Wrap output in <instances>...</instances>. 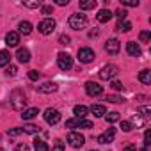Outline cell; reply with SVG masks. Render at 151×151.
<instances>
[{
    "mask_svg": "<svg viewBox=\"0 0 151 151\" xmlns=\"http://www.w3.org/2000/svg\"><path fill=\"white\" fill-rule=\"evenodd\" d=\"M22 130H23V133H29V135L39 133V126H37V124H25Z\"/></svg>",
    "mask_w": 151,
    "mask_h": 151,
    "instance_id": "26",
    "label": "cell"
},
{
    "mask_svg": "<svg viewBox=\"0 0 151 151\" xmlns=\"http://www.w3.org/2000/svg\"><path fill=\"white\" fill-rule=\"evenodd\" d=\"M59 87H57V84H53V82H45L43 86H37V93H41V94H52V93H55Z\"/></svg>",
    "mask_w": 151,
    "mask_h": 151,
    "instance_id": "13",
    "label": "cell"
},
{
    "mask_svg": "<svg viewBox=\"0 0 151 151\" xmlns=\"http://www.w3.org/2000/svg\"><path fill=\"white\" fill-rule=\"evenodd\" d=\"M23 6L30 9H37V7H43V2L41 0H32V2H23Z\"/></svg>",
    "mask_w": 151,
    "mask_h": 151,
    "instance_id": "29",
    "label": "cell"
},
{
    "mask_svg": "<svg viewBox=\"0 0 151 151\" xmlns=\"http://www.w3.org/2000/svg\"><path fill=\"white\" fill-rule=\"evenodd\" d=\"M139 80H140L144 86H149V84H151V71H149V69H142V71L139 73Z\"/></svg>",
    "mask_w": 151,
    "mask_h": 151,
    "instance_id": "20",
    "label": "cell"
},
{
    "mask_svg": "<svg viewBox=\"0 0 151 151\" xmlns=\"http://www.w3.org/2000/svg\"><path fill=\"white\" fill-rule=\"evenodd\" d=\"M117 30L119 32H130L132 30V23L130 22H119L117 23Z\"/></svg>",
    "mask_w": 151,
    "mask_h": 151,
    "instance_id": "28",
    "label": "cell"
},
{
    "mask_svg": "<svg viewBox=\"0 0 151 151\" xmlns=\"http://www.w3.org/2000/svg\"><path fill=\"white\" fill-rule=\"evenodd\" d=\"M91 151H96V149H91Z\"/></svg>",
    "mask_w": 151,
    "mask_h": 151,
    "instance_id": "48",
    "label": "cell"
},
{
    "mask_svg": "<svg viewBox=\"0 0 151 151\" xmlns=\"http://www.w3.org/2000/svg\"><path fill=\"white\" fill-rule=\"evenodd\" d=\"M126 14H128V13H126L124 9H117V11H116V16L119 18V22H123V20L126 18Z\"/></svg>",
    "mask_w": 151,
    "mask_h": 151,
    "instance_id": "34",
    "label": "cell"
},
{
    "mask_svg": "<svg viewBox=\"0 0 151 151\" xmlns=\"http://www.w3.org/2000/svg\"><path fill=\"white\" fill-rule=\"evenodd\" d=\"M121 130L123 132H132V123L130 121H123L121 123Z\"/></svg>",
    "mask_w": 151,
    "mask_h": 151,
    "instance_id": "36",
    "label": "cell"
},
{
    "mask_svg": "<svg viewBox=\"0 0 151 151\" xmlns=\"http://www.w3.org/2000/svg\"><path fill=\"white\" fill-rule=\"evenodd\" d=\"M121 6H126V7H137V6H139V0H121Z\"/></svg>",
    "mask_w": 151,
    "mask_h": 151,
    "instance_id": "31",
    "label": "cell"
},
{
    "mask_svg": "<svg viewBox=\"0 0 151 151\" xmlns=\"http://www.w3.org/2000/svg\"><path fill=\"white\" fill-rule=\"evenodd\" d=\"M34 149H36V151H50L48 144H46L45 140H41V139H36V140H34Z\"/></svg>",
    "mask_w": 151,
    "mask_h": 151,
    "instance_id": "23",
    "label": "cell"
},
{
    "mask_svg": "<svg viewBox=\"0 0 151 151\" xmlns=\"http://www.w3.org/2000/svg\"><path fill=\"white\" fill-rule=\"evenodd\" d=\"M139 151H151V149H149V146H144V147H142V149H139Z\"/></svg>",
    "mask_w": 151,
    "mask_h": 151,
    "instance_id": "46",
    "label": "cell"
},
{
    "mask_svg": "<svg viewBox=\"0 0 151 151\" xmlns=\"http://www.w3.org/2000/svg\"><path fill=\"white\" fill-rule=\"evenodd\" d=\"M16 57H18V60H20V62L27 64V62L30 60V52H29L27 48H20V50H18V53H16Z\"/></svg>",
    "mask_w": 151,
    "mask_h": 151,
    "instance_id": "19",
    "label": "cell"
},
{
    "mask_svg": "<svg viewBox=\"0 0 151 151\" xmlns=\"http://www.w3.org/2000/svg\"><path fill=\"white\" fill-rule=\"evenodd\" d=\"M94 57H96V55H94V50H93V48H87V46H86V48H80V50H78V60L84 62V64L93 62Z\"/></svg>",
    "mask_w": 151,
    "mask_h": 151,
    "instance_id": "8",
    "label": "cell"
},
{
    "mask_svg": "<svg viewBox=\"0 0 151 151\" xmlns=\"http://www.w3.org/2000/svg\"><path fill=\"white\" fill-rule=\"evenodd\" d=\"M107 101H110V103H121V101H124L121 96H117V94H109L107 98H105Z\"/></svg>",
    "mask_w": 151,
    "mask_h": 151,
    "instance_id": "30",
    "label": "cell"
},
{
    "mask_svg": "<svg viewBox=\"0 0 151 151\" xmlns=\"http://www.w3.org/2000/svg\"><path fill=\"white\" fill-rule=\"evenodd\" d=\"M55 4H57V6H68L69 0H55Z\"/></svg>",
    "mask_w": 151,
    "mask_h": 151,
    "instance_id": "45",
    "label": "cell"
},
{
    "mask_svg": "<svg viewBox=\"0 0 151 151\" xmlns=\"http://www.w3.org/2000/svg\"><path fill=\"white\" fill-rule=\"evenodd\" d=\"M68 23H69V27H71L73 30H82V29L87 27V16H86V14H80V13L71 14L69 20H68Z\"/></svg>",
    "mask_w": 151,
    "mask_h": 151,
    "instance_id": "2",
    "label": "cell"
},
{
    "mask_svg": "<svg viewBox=\"0 0 151 151\" xmlns=\"http://www.w3.org/2000/svg\"><path fill=\"white\" fill-rule=\"evenodd\" d=\"M41 13L48 16V14H52V13H53V9H52V6H43V7H41Z\"/></svg>",
    "mask_w": 151,
    "mask_h": 151,
    "instance_id": "40",
    "label": "cell"
},
{
    "mask_svg": "<svg viewBox=\"0 0 151 151\" xmlns=\"http://www.w3.org/2000/svg\"><path fill=\"white\" fill-rule=\"evenodd\" d=\"M119 119H121L119 112H109V114L105 116V121H107L109 124H112V123H116V121H119Z\"/></svg>",
    "mask_w": 151,
    "mask_h": 151,
    "instance_id": "27",
    "label": "cell"
},
{
    "mask_svg": "<svg viewBox=\"0 0 151 151\" xmlns=\"http://www.w3.org/2000/svg\"><path fill=\"white\" fill-rule=\"evenodd\" d=\"M37 30H39L43 36H48V34H52V32L55 30V20H52V18H45L43 22H39V25H37Z\"/></svg>",
    "mask_w": 151,
    "mask_h": 151,
    "instance_id": "4",
    "label": "cell"
},
{
    "mask_svg": "<svg viewBox=\"0 0 151 151\" xmlns=\"http://www.w3.org/2000/svg\"><path fill=\"white\" fill-rule=\"evenodd\" d=\"M39 77H41V75H39V71H36V69L29 71V78H30V80H34V82H36V80H37Z\"/></svg>",
    "mask_w": 151,
    "mask_h": 151,
    "instance_id": "33",
    "label": "cell"
},
{
    "mask_svg": "<svg viewBox=\"0 0 151 151\" xmlns=\"http://www.w3.org/2000/svg\"><path fill=\"white\" fill-rule=\"evenodd\" d=\"M112 16H114V14H112V11H109V9H100L98 14H96V18H98L100 23H107Z\"/></svg>",
    "mask_w": 151,
    "mask_h": 151,
    "instance_id": "16",
    "label": "cell"
},
{
    "mask_svg": "<svg viewBox=\"0 0 151 151\" xmlns=\"http://www.w3.org/2000/svg\"><path fill=\"white\" fill-rule=\"evenodd\" d=\"M114 137H116V130H114V128H109V130H105V132L98 137V142H100V144H109V142L114 140Z\"/></svg>",
    "mask_w": 151,
    "mask_h": 151,
    "instance_id": "12",
    "label": "cell"
},
{
    "mask_svg": "<svg viewBox=\"0 0 151 151\" xmlns=\"http://www.w3.org/2000/svg\"><path fill=\"white\" fill-rule=\"evenodd\" d=\"M66 128H93V121L89 119H68L66 121Z\"/></svg>",
    "mask_w": 151,
    "mask_h": 151,
    "instance_id": "5",
    "label": "cell"
},
{
    "mask_svg": "<svg viewBox=\"0 0 151 151\" xmlns=\"http://www.w3.org/2000/svg\"><path fill=\"white\" fill-rule=\"evenodd\" d=\"M123 151H137V147L133 146V144H128V146H124V149Z\"/></svg>",
    "mask_w": 151,
    "mask_h": 151,
    "instance_id": "44",
    "label": "cell"
},
{
    "mask_svg": "<svg viewBox=\"0 0 151 151\" xmlns=\"http://www.w3.org/2000/svg\"><path fill=\"white\" fill-rule=\"evenodd\" d=\"M16 151H29V146L27 144H18L16 146Z\"/></svg>",
    "mask_w": 151,
    "mask_h": 151,
    "instance_id": "43",
    "label": "cell"
},
{
    "mask_svg": "<svg viewBox=\"0 0 151 151\" xmlns=\"http://www.w3.org/2000/svg\"><path fill=\"white\" fill-rule=\"evenodd\" d=\"M119 50H121V43H119L117 39H109V41L105 43V52H107L109 55H117Z\"/></svg>",
    "mask_w": 151,
    "mask_h": 151,
    "instance_id": "10",
    "label": "cell"
},
{
    "mask_svg": "<svg viewBox=\"0 0 151 151\" xmlns=\"http://www.w3.org/2000/svg\"><path fill=\"white\" fill-rule=\"evenodd\" d=\"M91 112L94 114V117H103L107 114V109H105V105H93Z\"/></svg>",
    "mask_w": 151,
    "mask_h": 151,
    "instance_id": "21",
    "label": "cell"
},
{
    "mask_svg": "<svg viewBox=\"0 0 151 151\" xmlns=\"http://www.w3.org/2000/svg\"><path fill=\"white\" fill-rule=\"evenodd\" d=\"M16 71H18V68H16V66H9V68H7V75H9V77H14Z\"/></svg>",
    "mask_w": 151,
    "mask_h": 151,
    "instance_id": "42",
    "label": "cell"
},
{
    "mask_svg": "<svg viewBox=\"0 0 151 151\" xmlns=\"http://www.w3.org/2000/svg\"><path fill=\"white\" fill-rule=\"evenodd\" d=\"M57 66H59L62 71L71 69V68H73V59H71V55H68V53H59V55H57Z\"/></svg>",
    "mask_w": 151,
    "mask_h": 151,
    "instance_id": "6",
    "label": "cell"
},
{
    "mask_svg": "<svg viewBox=\"0 0 151 151\" xmlns=\"http://www.w3.org/2000/svg\"><path fill=\"white\" fill-rule=\"evenodd\" d=\"M18 43H20V34L14 32V30L7 32V36H6V45H7V46H18Z\"/></svg>",
    "mask_w": 151,
    "mask_h": 151,
    "instance_id": "14",
    "label": "cell"
},
{
    "mask_svg": "<svg viewBox=\"0 0 151 151\" xmlns=\"http://www.w3.org/2000/svg\"><path fill=\"white\" fill-rule=\"evenodd\" d=\"M69 41H71L69 36H66V34H60V36H59V43H60V45H69Z\"/></svg>",
    "mask_w": 151,
    "mask_h": 151,
    "instance_id": "35",
    "label": "cell"
},
{
    "mask_svg": "<svg viewBox=\"0 0 151 151\" xmlns=\"http://www.w3.org/2000/svg\"><path fill=\"white\" fill-rule=\"evenodd\" d=\"M133 123H135L137 126H142V124H144V117H140L139 114H135V116H133Z\"/></svg>",
    "mask_w": 151,
    "mask_h": 151,
    "instance_id": "38",
    "label": "cell"
},
{
    "mask_svg": "<svg viewBox=\"0 0 151 151\" xmlns=\"http://www.w3.org/2000/svg\"><path fill=\"white\" fill-rule=\"evenodd\" d=\"M7 133H9V137H16V135H20V133H23V130H22V128H13V130H9Z\"/></svg>",
    "mask_w": 151,
    "mask_h": 151,
    "instance_id": "39",
    "label": "cell"
},
{
    "mask_svg": "<svg viewBox=\"0 0 151 151\" xmlns=\"http://www.w3.org/2000/svg\"><path fill=\"white\" fill-rule=\"evenodd\" d=\"M117 73H119V68H117V66L107 64V66H103L101 71H100V78H101V80H112Z\"/></svg>",
    "mask_w": 151,
    "mask_h": 151,
    "instance_id": "3",
    "label": "cell"
},
{
    "mask_svg": "<svg viewBox=\"0 0 151 151\" xmlns=\"http://www.w3.org/2000/svg\"><path fill=\"white\" fill-rule=\"evenodd\" d=\"M0 151H4V149H2V147H0Z\"/></svg>",
    "mask_w": 151,
    "mask_h": 151,
    "instance_id": "47",
    "label": "cell"
},
{
    "mask_svg": "<svg viewBox=\"0 0 151 151\" xmlns=\"http://www.w3.org/2000/svg\"><path fill=\"white\" fill-rule=\"evenodd\" d=\"M86 91L89 96H100L103 93V87L98 84V82H87L86 84Z\"/></svg>",
    "mask_w": 151,
    "mask_h": 151,
    "instance_id": "11",
    "label": "cell"
},
{
    "mask_svg": "<svg viewBox=\"0 0 151 151\" xmlns=\"http://www.w3.org/2000/svg\"><path fill=\"white\" fill-rule=\"evenodd\" d=\"M110 87H112V89H116V91H123V84H121V82H117V80H114V82L110 84Z\"/></svg>",
    "mask_w": 151,
    "mask_h": 151,
    "instance_id": "41",
    "label": "cell"
},
{
    "mask_svg": "<svg viewBox=\"0 0 151 151\" xmlns=\"http://www.w3.org/2000/svg\"><path fill=\"white\" fill-rule=\"evenodd\" d=\"M37 114H39V110H37L36 107H30V109H25V110L22 112V119H23V121H30V119H34Z\"/></svg>",
    "mask_w": 151,
    "mask_h": 151,
    "instance_id": "17",
    "label": "cell"
},
{
    "mask_svg": "<svg viewBox=\"0 0 151 151\" xmlns=\"http://www.w3.org/2000/svg\"><path fill=\"white\" fill-rule=\"evenodd\" d=\"M43 116H45V121H46L48 124H57V123L60 121V112H59L57 109H46Z\"/></svg>",
    "mask_w": 151,
    "mask_h": 151,
    "instance_id": "9",
    "label": "cell"
},
{
    "mask_svg": "<svg viewBox=\"0 0 151 151\" xmlns=\"http://www.w3.org/2000/svg\"><path fill=\"white\" fill-rule=\"evenodd\" d=\"M18 29H20V32L18 34H30L32 32V23L30 22H20V25H18Z\"/></svg>",
    "mask_w": 151,
    "mask_h": 151,
    "instance_id": "22",
    "label": "cell"
},
{
    "mask_svg": "<svg viewBox=\"0 0 151 151\" xmlns=\"http://www.w3.org/2000/svg\"><path fill=\"white\" fill-rule=\"evenodd\" d=\"M73 114H75V117H77V119H86V116H87V107H84V105H75Z\"/></svg>",
    "mask_w": 151,
    "mask_h": 151,
    "instance_id": "18",
    "label": "cell"
},
{
    "mask_svg": "<svg viewBox=\"0 0 151 151\" xmlns=\"http://www.w3.org/2000/svg\"><path fill=\"white\" fill-rule=\"evenodd\" d=\"M126 52L132 55V57H140V48L135 41H128L126 43Z\"/></svg>",
    "mask_w": 151,
    "mask_h": 151,
    "instance_id": "15",
    "label": "cell"
},
{
    "mask_svg": "<svg viewBox=\"0 0 151 151\" xmlns=\"http://www.w3.org/2000/svg\"><path fill=\"white\" fill-rule=\"evenodd\" d=\"M9 101H11V107H13V109H16V110H23V109H25V105H27V98H25L23 91H20V89H16V91H13V93H11Z\"/></svg>",
    "mask_w": 151,
    "mask_h": 151,
    "instance_id": "1",
    "label": "cell"
},
{
    "mask_svg": "<svg viewBox=\"0 0 151 151\" xmlns=\"http://www.w3.org/2000/svg\"><path fill=\"white\" fill-rule=\"evenodd\" d=\"M139 37H140V41H142V43H147V41H149V37H151V32H149V30H142Z\"/></svg>",
    "mask_w": 151,
    "mask_h": 151,
    "instance_id": "32",
    "label": "cell"
},
{
    "mask_svg": "<svg viewBox=\"0 0 151 151\" xmlns=\"http://www.w3.org/2000/svg\"><path fill=\"white\" fill-rule=\"evenodd\" d=\"M52 151H64V144H62L60 140H55V144H53Z\"/></svg>",
    "mask_w": 151,
    "mask_h": 151,
    "instance_id": "37",
    "label": "cell"
},
{
    "mask_svg": "<svg viewBox=\"0 0 151 151\" xmlns=\"http://www.w3.org/2000/svg\"><path fill=\"white\" fill-rule=\"evenodd\" d=\"M11 60V53L7 50H0V66H7Z\"/></svg>",
    "mask_w": 151,
    "mask_h": 151,
    "instance_id": "25",
    "label": "cell"
},
{
    "mask_svg": "<svg viewBox=\"0 0 151 151\" xmlns=\"http://www.w3.org/2000/svg\"><path fill=\"white\" fill-rule=\"evenodd\" d=\"M80 9L87 11V9H94L96 7V0H80Z\"/></svg>",
    "mask_w": 151,
    "mask_h": 151,
    "instance_id": "24",
    "label": "cell"
},
{
    "mask_svg": "<svg viewBox=\"0 0 151 151\" xmlns=\"http://www.w3.org/2000/svg\"><path fill=\"white\" fill-rule=\"evenodd\" d=\"M68 142H69V146H73V147H82V146L86 144V137H84L82 133H78V132H71V133L68 135Z\"/></svg>",
    "mask_w": 151,
    "mask_h": 151,
    "instance_id": "7",
    "label": "cell"
}]
</instances>
